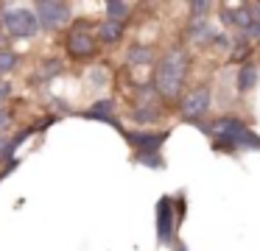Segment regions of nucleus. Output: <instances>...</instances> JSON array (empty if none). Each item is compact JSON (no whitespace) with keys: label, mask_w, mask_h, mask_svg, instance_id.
I'll use <instances>...</instances> for the list:
<instances>
[{"label":"nucleus","mask_w":260,"mask_h":251,"mask_svg":"<svg viewBox=\"0 0 260 251\" xmlns=\"http://www.w3.org/2000/svg\"><path fill=\"white\" fill-rule=\"evenodd\" d=\"M14 151V145L9 142V137H0V159H3V156H9Z\"/></svg>","instance_id":"2eb2a0df"},{"label":"nucleus","mask_w":260,"mask_h":251,"mask_svg":"<svg viewBox=\"0 0 260 251\" xmlns=\"http://www.w3.org/2000/svg\"><path fill=\"white\" fill-rule=\"evenodd\" d=\"M84 117H92V120H104V123H112V126H118V120H115V103H112V100H101V103L90 106V109L84 112Z\"/></svg>","instance_id":"1a4fd4ad"},{"label":"nucleus","mask_w":260,"mask_h":251,"mask_svg":"<svg viewBox=\"0 0 260 251\" xmlns=\"http://www.w3.org/2000/svg\"><path fill=\"white\" fill-rule=\"evenodd\" d=\"M204 9H210L207 3H193V11H204Z\"/></svg>","instance_id":"aec40b11"},{"label":"nucleus","mask_w":260,"mask_h":251,"mask_svg":"<svg viewBox=\"0 0 260 251\" xmlns=\"http://www.w3.org/2000/svg\"><path fill=\"white\" fill-rule=\"evenodd\" d=\"M3 28H6L12 37H34L37 33V28H40V20H37V14L34 11H28V9H6L3 11Z\"/></svg>","instance_id":"7ed1b4c3"},{"label":"nucleus","mask_w":260,"mask_h":251,"mask_svg":"<svg viewBox=\"0 0 260 251\" xmlns=\"http://www.w3.org/2000/svg\"><path fill=\"white\" fill-rule=\"evenodd\" d=\"M254 84H257V70H254V64H243L241 73H238V89H241V92H249Z\"/></svg>","instance_id":"f8f14e48"},{"label":"nucleus","mask_w":260,"mask_h":251,"mask_svg":"<svg viewBox=\"0 0 260 251\" xmlns=\"http://www.w3.org/2000/svg\"><path fill=\"white\" fill-rule=\"evenodd\" d=\"M9 92H12V87H9V84H0V100L9 98Z\"/></svg>","instance_id":"a211bd4d"},{"label":"nucleus","mask_w":260,"mask_h":251,"mask_svg":"<svg viewBox=\"0 0 260 251\" xmlns=\"http://www.w3.org/2000/svg\"><path fill=\"white\" fill-rule=\"evenodd\" d=\"M207 109H210V87L193 89V92L182 100V115H185L187 120H199Z\"/></svg>","instance_id":"423d86ee"},{"label":"nucleus","mask_w":260,"mask_h":251,"mask_svg":"<svg viewBox=\"0 0 260 251\" xmlns=\"http://www.w3.org/2000/svg\"><path fill=\"white\" fill-rule=\"evenodd\" d=\"M207 134L213 137L215 148L221 151H241V148H260V137L246 128L235 117H218L213 126L207 128Z\"/></svg>","instance_id":"f257e3e1"},{"label":"nucleus","mask_w":260,"mask_h":251,"mask_svg":"<svg viewBox=\"0 0 260 251\" xmlns=\"http://www.w3.org/2000/svg\"><path fill=\"white\" fill-rule=\"evenodd\" d=\"M14 64H17V56L9 53V50H3V53H0V73H9Z\"/></svg>","instance_id":"4468645a"},{"label":"nucleus","mask_w":260,"mask_h":251,"mask_svg":"<svg viewBox=\"0 0 260 251\" xmlns=\"http://www.w3.org/2000/svg\"><path fill=\"white\" fill-rule=\"evenodd\" d=\"M224 17H226V25H235V28H252L254 22H252V9L249 6H241V9H232V11H224Z\"/></svg>","instance_id":"9d476101"},{"label":"nucleus","mask_w":260,"mask_h":251,"mask_svg":"<svg viewBox=\"0 0 260 251\" xmlns=\"http://www.w3.org/2000/svg\"><path fill=\"white\" fill-rule=\"evenodd\" d=\"M187 73V53L185 50H171L162 56V61L157 64V89L165 98H176L182 89Z\"/></svg>","instance_id":"f03ea898"},{"label":"nucleus","mask_w":260,"mask_h":251,"mask_svg":"<svg viewBox=\"0 0 260 251\" xmlns=\"http://www.w3.org/2000/svg\"><path fill=\"white\" fill-rule=\"evenodd\" d=\"M98 37H101V42H107V45L120 42V37H123V22L104 20V22H101V28H98Z\"/></svg>","instance_id":"9b49d317"},{"label":"nucleus","mask_w":260,"mask_h":251,"mask_svg":"<svg viewBox=\"0 0 260 251\" xmlns=\"http://www.w3.org/2000/svg\"><path fill=\"white\" fill-rule=\"evenodd\" d=\"M157 237L159 243H171L174 237V215H171V198H162L157 204Z\"/></svg>","instance_id":"0eeeda50"},{"label":"nucleus","mask_w":260,"mask_h":251,"mask_svg":"<svg viewBox=\"0 0 260 251\" xmlns=\"http://www.w3.org/2000/svg\"><path fill=\"white\" fill-rule=\"evenodd\" d=\"M68 50H70V56H76V59H87V56L95 53V42H92L90 33L76 31V33L68 37Z\"/></svg>","instance_id":"6e6552de"},{"label":"nucleus","mask_w":260,"mask_h":251,"mask_svg":"<svg viewBox=\"0 0 260 251\" xmlns=\"http://www.w3.org/2000/svg\"><path fill=\"white\" fill-rule=\"evenodd\" d=\"M249 33H252V37H254V39H260V20H257V22H254V25H252V28H249Z\"/></svg>","instance_id":"6ab92c4d"},{"label":"nucleus","mask_w":260,"mask_h":251,"mask_svg":"<svg viewBox=\"0 0 260 251\" xmlns=\"http://www.w3.org/2000/svg\"><path fill=\"white\" fill-rule=\"evenodd\" d=\"M137 59L148 61V50H146V48H135V50L129 53V61H137Z\"/></svg>","instance_id":"dca6fc26"},{"label":"nucleus","mask_w":260,"mask_h":251,"mask_svg":"<svg viewBox=\"0 0 260 251\" xmlns=\"http://www.w3.org/2000/svg\"><path fill=\"white\" fill-rule=\"evenodd\" d=\"M126 11H129V6L126 3H107V14L112 22H120L126 17Z\"/></svg>","instance_id":"ddd939ff"},{"label":"nucleus","mask_w":260,"mask_h":251,"mask_svg":"<svg viewBox=\"0 0 260 251\" xmlns=\"http://www.w3.org/2000/svg\"><path fill=\"white\" fill-rule=\"evenodd\" d=\"M34 14H37V20H40V25L42 28H59V25H64V22L70 20V6L68 3H37V9H34Z\"/></svg>","instance_id":"39448f33"},{"label":"nucleus","mask_w":260,"mask_h":251,"mask_svg":"<svg viewBox=\"0 0 260 251\" xmlns=\"http://www.w3.org/2000/svg\"><path fill=\"white\" fill-rule=\"evenodd\" d=\"M9 120H12V115H9L6 109H0V137H3V128L9 126Z\"/></svg>","instance_id":"f3484780"},{"label":"nucleus","mask_w":260,"mask_h":251,"mask_svg":"<svg viewBox=\"0 0 260 251\" xmlns=\"http://www.w3.org/2000/svg\"><path fill=\"white\" fill-rule=\"evenodd\" d=\"M165 137L168 134H151V131H126V139H129L132 145L137 148V154H140V159H146L151 167L159 165V145L165 142Z\"/></svg>","instance_id":"20e7f679"}]
</instances>
